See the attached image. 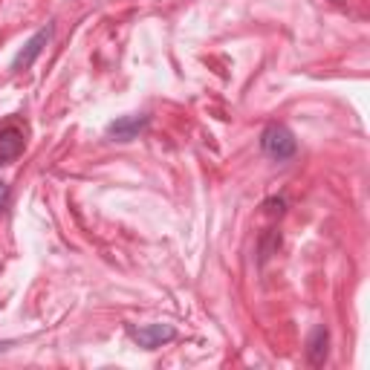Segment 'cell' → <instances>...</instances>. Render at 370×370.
I'll return each mask as SVG.
<instances>
[{"label":"cell","mask_w":370,"mask_h":370,"mask_svg":"<svg viewBox=\"0 0 370 370\" xmlns=\"http://www.w3.org/2000/svg\"><path fill=\"white\" fill-rule=\"evenodd\" d=\"M9 197H12V194H9V185H6V182H0V214L6 212V205H9Z\"/></svg>","instance_id":"cell-8"},{"label":"cell","mask_w":370,"mask_h":370,"mask_svg":"<svg viewBox=\"0 0 370 370\" xmlns=\"http://www.w3.org/2000/svg\"><path fill=\"white\" fill-rule=\"evenodd\" d=\"M261 151H263L269 159H275V162H287V159L295 156L298 142H295V136H292V130H289L287 125L272 122V125H266L263 133H261Z\"/></svg>","instance_id":"cell-1"},{"label":"cell","mask_w":370,"mask_h":370,"mask_svg":"<svg viewBox=\"0 0 370 370\" xmlns=\"http://www.w3.org/2000/svg\"><path fill=\"white\" fill-rule=\"evenodd\" d=\"M148 128V116L145 113H130V116H119L116 122L107 125V139L113 142H133Z\"/></svg>","instance_id":"cell-4"},{"label":"cell","mask_w":370,"mask_h":370,"mask_svg":"<svg viewBox=\"0 0 370 370\" xmlns=\"http://www.w3.org/2000/svg\"><path fill=\"white\" fill-rule=\"evenodd\" d=\"M266 214H278V217H281L284 214V200L281 197H278V200H266Z\"/></svg>","instance_id":"cell-7"},{"label":"cell","mask_w":370,"mask_h":370,"mask_svg":"<svg viewBox=\"0 0 370 370\" xmlns=\"http://www.w3.org/2000/svg\"><path fill=\"white\" fill-rule=\"evenodd\" d=\"M130 338L145 347V350H156V347H162L165 341H171L177 336V330L171 327V324H145V327H128Z\"/></svg>","instance_id":"cell-3"},{"label":"cell","mask_w":370,"mask_h":370,"mask_svg":"<svg viewBox=\"0 0 370 370\" xmlns=\"http://www.w3.org/2000/svg\"><path fill=\"white\" fill-rule=\"evenodd\" d=\"M9 347H12V341H0V353H4V350H9Z\"/></svg>","instance_id":"cell-9"},{"label":"cell","mask_w":370,"mask_h":370,"mask_svg":"<svg viewBox=\"0 0 370 370\" xmlns=\"http://www.w3.org/2000/svg\"><path fill=\"white\" fill-rule=\"evenodd\" d=\"M333 4H341V0H333Z\"/></svg>","instance_id":"cell-10"},{"label":"cell","mask_w":370,"mask_h":370,"mask_svg":"<svg viewBox=\"0 0 370 370\" xmlns=\"http://www.w3.org/2000/svg\"><path fill=\"white\" fill-rule=\"evenodd\" d=\"M327 353H330V333L327 327H318L313 330V336L307 338V362L313 367H321L324 362H327Z\"/></svg>","instance_id":"cell-6"},{"label":"cell","mask_w":370,"mask_h":370,"mask_svg":"<svg viewBox=\"0 0 370 370\" xmlns=\"http://www.w3.org/2000/svg\"><path fill=\"white\" fill-rule=\"evenodd\" d=\"M23 148H27V130L18 128L15 122L0 128V165L15 162L23 153Z\"/></svg>","instance_id":"cell-5"},{"label":"cell","mask_w":370,"mask_h":370,"mask_svg":"<svg viewBox=\"0 0 370 370\" xmlns=\"http://www.w3.org/2000/svg\"><path fill=\"white\" fill-rule=\"evenodd\" d=\"M53 32H55V27H53V23H46L43 29H38L27 43H23V50L12 58V67H9L12 73H23V69H29L38 61V55L43 53V46L53 41Z\"/></svg>","instance_id":"cell-2"}]
</instances>
